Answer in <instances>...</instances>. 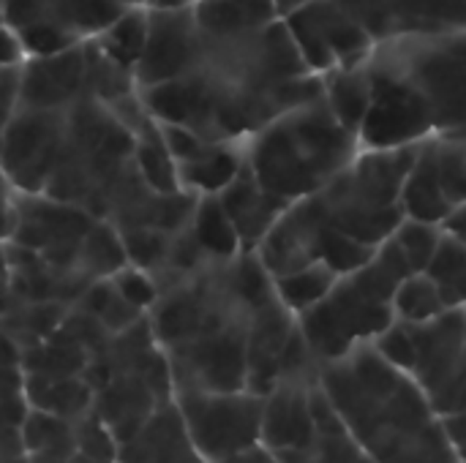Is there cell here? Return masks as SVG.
<instances>
[{
	"instance_id": "484cf974",
	"label": "cell",
	"mask_w": 466,
	"mask_h": 463,
	"mask_svg": "<svg viewBox=\"0 0 466 463\" xmlns=\"http://www.w3.org/2000/svg\"><path fill=\"white\" fill-rule=\"evenodd\" d=\"M191 235L210 259H235L243 254L232 221L227 218L218 196H199L191 218Z\"/></svg>"
},
{
	"instance_id": "2e32d148",
	"label": "cell",
	"mask_w": 466,
	"mask_h": 463,
	"mask_svg": "<svg viewBox=\"0 0 466 463\" xmlns=\"http://www.w3.org/2000/svg\"><path fill=\"white\" fill-rule=\"evenodd\" d=\"M314 390L317 382L311 379H287L276 385L262 409V448L273 456H287L311 445L317 431Z\"/></svg>"
},
{
	"instance_id": "cb8c5ba5",
	"label": "cell",
	"mask_w": 466,
	"mask_h": 463,
	"mask_svg": "<svg viewBox=\"0 0 466 463\" xmlns=\"http://www.w3.org/2000/svg\"><path fill=\"white\" fill-rule=\"evenodd\" d=\"M22 445H25V463H71L79 456L74 439V423L35 409H30L25 420Z\"/></svg>"
},
{
	"instance_id": "ba28073f",
	"label": "cell",
	"mask_w": 466,
	"mask_h": 463,
	"mask_svg": "<svg viewBox=\"0 0 466 463\" xmlns=\"http://www.w3.org/2000/svg\"><path fill=\"white\" fill-rule=\"evenodd\" d=\"M134 5L145 0H0V22L19 35L27 57H46L96 41Z\"/></svg>"
},
{
	"instance_id": "44dd1931",
	"label": "cell",
	"mask_w": 466,
	"mask_h": 463,
	"mask_svg": "<svg viewBox=\"0 0 466 463\" xmlns=\"http://www.w3.org/2000/svg\"><path fill=\"white\" fill-rule=\"evenodd\" d=\"M314 420L317 431L309 448L287 456H276L281 463H374L344 431L336 412L330 409L328 398L322 396L319 385L314 390Z\"/></svg>"
},
{
	"instance_id": "9c48e42d",
	"label": "cell",
	"mask_w": 466,
	"mask_h": 463,
	"mask_svg": "<svg viewBox=\"0 0 466 463\" xmlns=\"http://www.w3.org/2000/svg\"><path fill=\"white\" fill-rule=\"evenodd\" d=\"M191 448L205 463H221L262 437L265 398L254 393H175Z\"/></svg>"
},
{
	"instance_id": "f546056e",
	"label": "cell",
	"mask_w": 466,
	"mask_h": 463,
	"mask_svg": "<svg viewBox=\"0 0 466 463\" xmlns=\"http://www.w3.org/2000/svg\"><path fill=\"white\" fill-rule=\"evenodd\" d=\"M393 308H396V322L404 325H426L448 311L437 284L426 273H412L410 278L401 281L393 297Z\"/></svg>"
},
{
	"instance_id": "ffe728a7",
	"label": "cell",
	"mask_w": 466,
	"mask_h": 463,
	"mask_svg": "<svg viewBox=\"0 0 466 463\" xmlns=\"http://www.w3.org/2000/svg\"><path fill=\"white\" fill-rule=\"evenodd\" d=\"M246 142H210L199 156L177 164L180 188L194 196H218L243 169Z\"/></svg>"
},
{
	"instance_id": "603a6c76",
	"label": "cell",
	"mask_w": 466,
	"mask_h": 463,
	"mask_svg": "<svg viewBox=\"0 0 466 463\" xmlns=\"http://www.w3.org/2000/svg\"><path fill=\"white\" fill-rule=\"evenodd\" d=\"M27 404L35 412L60 418V420H79L82 415L93 412V388L85 377L68 379H46V377H27L25 374Z\"/></svg>"
},
{
	"instance_id": "e0dca14e",
	"label": "cell",
	"mask_w": 466,
	"mask_h": 463,
	"mask_svg": "<svg viewBox=\"0 0 466 463\" xmlns=\"http://www.w3.org/2000/svg\"><path fill=\"white\" fill-rule=\"evenodd\" d=\"M218 202L235 226L243 254H257L265 237L270 235V229L287 213V205L276 202L270 194L262 191L248 164H243L238 177L218 194Z\"/></svg>"
},
{
	"instance_id": "ac0fdd59",
	"label": "cell",
	"mask_w": 466,
	"mask_h": 463,
	"mask_svg": "<svg viewBox=\"0 0 466 463\" xmlns=\"http://www.w3.org/2000/svg\"><path fill=\"white\" fill-rule=\"evenodd\" d=\"M27 415L22 349L0 330V463H25L22 428Z\"/></svg>"
},
{
	"instance_id": "3957f363",
	"label": "cell",
	"mask_w": 466,
	"mask_h": 463,
	"mask_svg": "<svg viewBox=\"0 0 466 463\" xmlns=\"http://www.w3.org/2000/svg\"><path fill=\"white\" fill-rule=\"evenodd\" d=\"M418 147L363 150L325 188L289 205L257 251L268 276L281 278L309 265L336 276L366 267L407 221L401 191Z\"/></svg>"
},
{
	"instance_id": "d6a6232c",
	"label": "cell",
	"mask_w": 466,
	"mask_h": 463,
	"mask_svg": "<svg viewBox=\"0 0 466 463\" xmlns=\"http://www.w3.org/2000/svg\"><path fill=\"white\" fill-rule=\"evenodd\" d=\"M109 281H112V287L117 289L120 297H126L131 306H137V308H142L145 314H150V308H153V303H156V297H158V289H156L153 278H150L145 270L128 265V267H123L117 276H112Z\"/></svg>"
},
{
	"instance_id": "ab89813d",
	"label": "cell",
	"mask_w": 466,
	"mask_h": 463,
	"mask_svg": "<svg viewBox=\"0 0 466 463\" xmlns=\"http://www.w3.org/2000/svg\"><path fill=\"white\" fill-rule=\"evenodd\" d=\"M71 463H93V461H87V458H82V456H76V458H74V461Z\"/></svg>"
},
{
	"instance_id": "d590c367",
	"label": "cell",
	"mask_w": 466,
	"mask_h": 463,
	"mask_svg": "<svg viewBox=\"0 0 466 463\" xmlns=\"http://www.w3.org/2000/svg\"><path fill=\"white\" fill-rule=\"evenodd\" d=\"M14 205H16V191L0 172V243H8L11 229H14Z\"/></svg>"
},
{
	"instance_id": "83f0119b",
	"label": "cell",
	"mask_w": 466,
	"mask_h": 463,
	"mask_svg": "<svg viewBox=\"0 0 466 463\" xmlns=\"http://www.w3.org/2000/svg\"><path fill=\"white\" fill-rule=\"evenodd\" d=\"M426 145L431 153L440 194L453 218L466 207V139H429Z\"/></svg>"
},
{
	"instance_id": "52a82bcc",
	"label": "cell",
	"mask_w": 466,
	"mask_h": 463,
	"mask_svg": "<svg viewBox=\"0 0 466 463\" xmlns=\"http://www.w3.org/2000/svg\"><path fill=\"white\" fill-rule=\"evenodd\" d=\"M369 68L418 98L434 139H466V30L377 44Z\"/></svg>"
},
{
	"instance_id": "836d02e7",
	"label": "cell",
	"mask_w": 466,
	"mask_h": 463,
	"mask_svg": "<svg viewBox=\"0 0 466 463\" xmlns=\"http://www.w3.org/2000/svg\"><path fill=\"white\" fill-rule=\"evenodd\" d=\"M19 68H0V150H3V139L5 131L19 109Z\"/></svg>"
},
{
	"instance_id": "7a4b0ae2",
	"label": "cell",
	"mask_w": 466,
	"mask_h": 463,
	"mask_svg": "<svg viewBox=\"0 0 466 463\" xmlns=\"http://www.w3.org/2000/svg\"><path fill=\"white\" fill-rule=\"evenodd\" d=\"M276 295L257 254L205 259L158 287L147 314L175 393H248V336Z\"/></svg>"
},
{
	"instance_id": "d6986e66",
	"label": "cell",
	"mask_w": 466,
	"mask_h": 463,
	"mask_svg": "<svg viewBox=\"0 0 466 463\" xmlns=\"http://www.w3.org/2000/svg\"><path fill=\"white\" fill-rule=\"evenodd\" d=\"M188 8L205 35H246L284 16L276 0H194Z\"/></svg>"
},
{
	"instance_id": "5b68a950",
	"label": "cell",
	"mask_w": 466,
	"mask_h": 463,
	"mask_svg": "<svg viewBox=\"0 0 466 463\" xmlns=\"http://www.w3.org/2000/svg\"><path fill=\"white\" fill-rule=\"evenodd\" d=\"M360 153V136L336 120L322 96L284 112L246 142L251 175L287 207L325 188Z\"/></svg>"
},
{
	"instance_id": "e575fe53",
	"label": "cell",
	"mask_w": 466,
	"mask_h": 463,
	"mask_svg": "<svg viewBox=\"0 0 466 463\" xmlns=\"http://www.w3.org/2000/svg\"><path fill=\"white\" fill-rule=\"evenodd\" d=\"M27 60L25 49H22V41L19 35L0 22V68H16Z\"/></svg>"
},
{
	"instance_id": "6da1fadb",
	"label": "cell",
	"mask_w": 466,
	"mask_h": 463,
	"mask_svg": "<svg viewBox=\"0 0 466 463\" xmlns=\"http://www.w3.org/2000/svg\"><path fill=\"white\" fill-rule=\"evenodd\" d=\"M322 96V79L300 60L284 19L246 35H205L186 76L139 90L156 123L205 142H248L284 112Z\"/></svg>"
},
{
	"instance_id": "9a60e30c",
	"label": "cell",
	"mask_w": 466,
	"mask_h": 463,
	"mask_svg": "<svg viewBox=\"0 0 466 463\" xmlns=\"http://www.w3.org/2000/svg\"><path fill=\"white\" fill-rule=\"evenodd\" d=\"M87 93V44L27 57L19 68V106L63 112Z\"/></svg>"
},
{
	"instance_id": "f1b7e54d",
	"label": "cell",
	"mask_w": 466,
	"mask_h": 463,
	"mask_svg": "<svg viewBox=\"0 0 466 463\" xmlns=\"http://www.w3.org/2000/svg\"><path fill=\"white\" fill-rule=\"evenodd\" d=\"M339 278L341 276H336L325 265H309L289 276L273 278V289H276V297L281 300V306L289 308L295 317H300L309 308H314L317 303H322Z\"/></svg>"
},
{
	"instance_id": "5bb4252c",
	"label": "cell",
	"mask_w": 466,
	"mask_h": 463,
	"mask_svg": "<svg viewBox=\"0 0 466 463\" xmlns=\"http://www.w3.org/2000/svg\"><path fill=\"white\" fill-rule=\"evenodd\" d=\"M147 11H150L147 44L134 68V79L139 90H150L186 76L194 65L197 46H199V30L188 5H175V8L147 5Z\"/></svg>"
},
{
	"instance_id": "74e56055",
	"label": "cell",
	"mask_w": 466,
	"mask_h": 463,
	"mask_svg": "<svg viewBox=\"0 0 466 463\" xmlns=\"http://www.w3.org/2000/svg\"><path fill=\"white\" fill-rule=\"evenodd\" d=\"M194 0H145V5H150V8H175V5H191ZM279 3V8H281V14L287 16L292 8H298L300 3H306V0H276ZM281 16V19H284Z\"/></svg>"
},
{
	"instance_id": "4fadbf2b",
	"label": "cell",
	"mask_w": 466,
	"mask_h": 463,
	"mask_svg": "<svg viewBox=\"0 0 466 463\" xmlns=\"http://www.w3.org/2000/svg\"><path fill=\"white\" fill-rule=\"evenodd\" d=\"M63 134V112L16 109L0 150V172L16 194L41 196Z\"/></svg>"
},
{
	"instance_id": "277c9868",
	"label": "cell",
	"mask_w": 466,
	"mask_h": 463,
	"mask_svg": "<svg viewBox=\"0 0 466 463\" xmlns=\"http://www.w3.org/2000/svg\"><path fill=\"white\" fill-rule=\"evenodd\" d=\"M317 385L344 431L374 463H461L426 393L374 344L325 363Z\"/></svg>"
},
{
	"instance_id": "30bf717a",
	"label": "cell",
	"mask_w": 466,
	"mask_h": 463,
	"mask_svg": "<svg viewBox=\"0 0 466 463\" xmlns=\"http://www.w3.org/2000/svg\"><path fill=\"white\" fill-rule=\"evenodd\" d=\"M96 221L98 218L74 205L55 202L49 196L16 194L14 229L8 243L35 254L49 270L93 287V281L79 267V254Z\"/></svg>"
},
{
	"instance_id": "60d3db41",
	"label": "cell",
	"mask_w": 466,
	"mask_h": 463,
	"mask_svg": "<svg viewBox=\"0 0 466 463\" xmlns=\"http://www.w3.org/2000/svg\"><path fill=\"white\" fill-rule=\"evenodd\" d=\"M0 270H3V267H0Z\"/></svg>"
},
{
	"instance_id": "8992f818",
	"label": "cell",
	"mask_w": 466,
	"mask_h": 463,
	"mask_svg": "<svg viewBox=\"0 0 466 463\" xmlns=\"http://www.w3.org/2000/svg\"><path fill=\"white\" fill-rule=\"evenodd\" d=\"M410 276L412 267L396 240H390L366 267L341 276L322 303L300 314L298 327L317 363L341 360L390 330L396 325L393 297Z\"/></svg>"
},
{
	"instance_id": "1f68e13d",
	"label": "cell",
	"mask_w": 466,
	"mask_h": 463,
	"mask_svg": "<svg viewBox=\"0 0 466 463\" xmlns=\"http://www.w3.org/2000/svg\"><path fill=\"white\" fill-rule=\"evenodd\" d=\"M74 439L76 453L82 458L93 463H117V442L96 412H87L79 420H74Z\"/></svg>"
},
{
	"instance_id": "8d00e7d4",
	"label": "cell",
	"mask_w": 466,
	"mask_h": 463,
	"mask_svg": "<svg viewBox=\"0 0 466 463\" xmlns=\"http://www.w3.org/2000/svg\"><path fill=\"white\" fill-rule=\"evenodd\" d=\"M221 463H281L268 448H262V445H254V448H248V450H243V453H238V456H232V458H227V461Z\"/></svg>"
},
{
	"instance_id": "7402d4cb",
	"label": "cell",
	"mask_w": 466,
	"mask_h": 463,
	"mask_svg": "<svg viewBox=\"0 0 466 463\" xmlns=\"http://www.w3.org/2000/svg\"><path fill=\"white\" fill-rule=\"evenodd\" d=\"M319 79H322V98H325L328 109L336 115V120L347 131L360 136V128L366 123V115L371 109V96H374L369 60L363 65L336 68Z\"/></svg>"
},
{
	"instance_id": "4316f807",
	"label": "cell",
	"mask_w": 466,
	"mask_h": 463,
	"mask_svg": "<svg viewBox=\"0 0 466 463\" xmlns=\"http://www.w3.org/2000/svg\"><path fill=\"white\" fill-rule=\"evenodd\" d=\"M426 276L437 284L448 311H466V240L445 232Z\"/></svg>"
},
{
	"instance_id": "f35d334b",
	"label": "cell",
	"mask_w": 466,
	"mask_h": 463,
	"mask_svg": "<svg viewBox=\"0 0 466 463\" xmlns=\"http://www.w3.org/2000/svg\"><path fill=\"white\" fill-rule=\"evenodd\" d=\"M445 232H451V235H456V237L466 240V207L459 213V216H453V218L445 224Z\"/></svg>"
},
{
	"instance_id": "d4e9b609",
	"label": "cell",
	"mask_w": 466,
	"mask_h": 463,
	"mask_svg": "<svg viewBox=\"0 0 466 463\" xmlns=\"http://www.w3.org/2000/svg\"><path fill=\"white\" fill-rule=\"evenodd\" d=\"M147 27H150L147 5H134L120 19H115L93 44L117 65L134 71L147 44Z\"/></svg>"
},
{
	"instance_id": "8fae6325",
	"label": "cell",
	"mask_w": 466,
	"mask_h": 463,
	"mask_svg": "<svg viewBox=\"0 0 466 463\" xmlns=\"http://www.w3.org/2000/svg\"><path fill=\"white\" fill-rule=\"evenodd\" d=\"M284 27L314 76L363 65L377 46L339 0H306L284 16Z\"/></svg>"
},
{
	"instance_id": "7c38bea8",
	"label": "cell",
	"mask_w": 466,
	"mask_h": 463,
	"mask_svg": "<svg viewBox=\"0 0 466 463\" xmlns=\"http://www.w3.org/2000/svg\"><path fill=\"white\" fill-rule=\"evenodd\" d=\"M374 44L464 33L466 0H339Z\"/></svg>"
},
{
	"instance_id": "4dcf8cb0",
	"label": "cell",
	"mask_w": 466,
	"mask_h": 463,
	"mask_svg": "<svg viewBox=\"0 0 466 463\" xmlns=\"http://www.w3.org/2000/svg\"><path fill=\"white\" fill-rule=\"evenodd\" d=\"M445 229L437 224H423V221H412L407 218L399 232H396V246L401 248L407 265L412 267V273H426V267L431 265L440 243H442Z\"/></svg>"
}]
</instances>
